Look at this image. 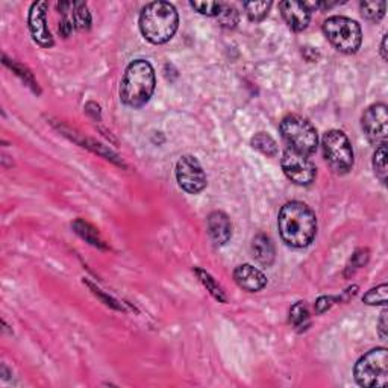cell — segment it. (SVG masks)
I'll return each mask as SVG.
<instances>
[{
  "label": "cell",
  "instance_id": "obj_27",
  "mask_svg": "<svg viewBox=\"0 0 388 388\" xmlns=\"http://www.w3.org/2000/svg\"><path fill=\"white\" fill-rule=\"evenodd\" d=\"M367 261H369V250L367 249L356 250L354 255H352V259H350L349 266H347L346 274L349 276L350 272H352V274H354L358 270V268H361V267H364L365 264H367Z\"/></svg>",
  "mask_w": 388,
  "mask_h": 388
},
{
  "label": "cell",
  "instance_id": "obj_22",
  "mask_svg": "<svg viewBox=\"0 0 388 388\" xmlns=\"http://www.w3.org/2000/svg\"><path fill=\"white\" fill-rule=\"evenodd\" d=\"M373 170L380 182H387V144H380L373 153Z\"/></svg>",
  "mask_w": 388,
  "mask_h": 388
},
{
  "label": "cell",
  "instance_id": "obj_30",
  "mask_svg": "<svg viewBox=\"0 0 388 388\" xmlns=\"http://www.w3.org/2000/svg\"><path fill=\"white\" fill-rule=\"evenodd\" d=\"M387 317H388V311H387V310H384V311H382V314H380V319H379V327H378L379 335H380V338H382V340H387V327H388Z\"/></svg>",
  "mask_w": 388,
  "mask_h": 388
},
{
  "label": "cell",
  "instance_id": "obj_29",
  "mask_svg": "<svg viewBox=\"0 0 388 388\" xmlns=\"http://www.w3.org/2000/svg\"><path fill=\"white\" fill-rule=\"evenodd\" d=\"M334 301H340V299H338V297H337V299H335V297H327V296L319 297V301L316 302V311H317V314H323L325 311L330 310Z\"/></svg>",
  "mask_w": 388,
  "mask_h": 388
},
{
  "label": "cell",
  "instance_id": "obj_8",
  "mask_svg": "<svg viewBox=\"0 0 388 388\" xmlns=\"http://www.w3.org/2000/svg\"><path fill=\"white\" fill-rule=\"evenodd\" d=\"M283 173L296 185H310L314 182L317 169L307 155L287 149L281 158Z\"/></svg>",
  "mask_w": 388,
  "mask_h": 388
},
{
  "label": "cell",
  "instance_id": "obj_9",
  "mask_svg": "<svg viewBox=\"0 0 388 388\" xmlns=\"http://www.w3.org/2000/svg\"><path fill=\"white\" fill-rule=\"evenodd\" d=\"M361 126L371 144H387L388 111L385 103H375L365 109L361 117Z\"/></svg>",
  "mask_w": 388,
  "mask_h": 388
},
{
  "label": "cell",
  "instance_id": "obj_20",
  "mask_svg": "<svg viewBox=\"0 0 388 388\" xmlns=\"http://www.w3.org/2000/svg\"><path fill=\"white\" fill-rule=\"evenodd\" d=\"M290 323H293L297 331L308 330L311 325L310 320V311L305 302H297L290 310Z\"/></svg>",
  "mask_w": 388,
  "mask_h": 388
},
{
  "label": "cell",
  "instance_id": "obj_19",
  "mask_svg": "<svg viewBox=\"0 0 388 388\" xmlns=\"http://www.w3.org/2000/svg\"><path fill=\"white\" fill-rule=\"evenodd\" d=\"M250 144L253 149H257L258 152L266 156H270V158H274V156L279 153L278 143L264 132H258L257 136L250 140Z\"/></svg>",
  "mask_w": 388,
  "mask_h": 388
},
{
  "label": "cell",
  "instance_id": "obj_14",
  "mask_svg": "<svg viewBox=\"0 0 388 388\" xmlns=\"http://www.w3.org/2000/svg\"><path fill=\"white\" fill-rule=\"evenodd\" d=\"M208 233L215 246H225L233 237V225L228 215L222 211L208 215Z\"/></svg>",
  "mask_w": 388,
  "mask_h": 388
},
{
  "label": "cell",
  "instance_id": "obj_25",
  "mask_svg": "<svg viewBox=\"0 0 388 388\" xmlns=\"http://www.w3.org/2000/svg\"><path fill=\"white\" fill-rule=\"evenodd\" d=\"M272 8V2H248L244 3V10L252 21H261L267 17Z\"/></svg>",
  "mask_w": 388,
  "mask_h": 388
},
{
  "label": "cell",
  "instance_id": "obj_13",
  "mask_svg": "<svg viewBox=\"0 0 388 388\" xmlns=\"http://www.w3.org/2000/svg\"><path fill=\"white\" fill-rule=\"evenodd\" d=\"M234 279L241 287L250 293H257L267 285L266 274L250 264H241L234 270Z\"/></svg>",
  "mask_w": 388,
  "mask_h": 388
},
{
  "label": "cell",
  "instance_id": "obj_10",
  "mask_svg": "<svg viewBox=\"0 0 388 388\" xmlns=\"http://www.w3.org/2000/svg\"><path fill=\"white\" fill-rule=\"evenodd\" d=\"M176 181L186 193L197 194L206 186V175L197 158L185 155L176 164Z\"/></svg>",
  "mask_w": 388,
  "mask_h": 388
},
{
  "label": "cell",
  "instance_id": "obj_23",
  "mask_svg": "<svg viewBox=\"0 0 388 388\" xmlns=\"http://www.w3.org/2000/svg\"><path fill=\"white\" fill-rule=\"evenodd\" d=\"M217 19L222 26L233 29L238 25V21H240V14H238V11L235 10V6L229 3H220Z\"/></svg>",
  "mask_w": 388,
  "mask_h": 388
},
{
  "label": "cell",
  "instance_id": "obj_17",
  "mask_svg": "<svg viewBox=\"0 0 388 388\" xmlns=\"http://www.w3.org/2000/svg\"><path fill=\"white\" fill-rule=\"evenodd\" d=\"M194 273L197 274L199 281L204 283V287H205L208 291H210L211 296L214 297L215 301H219V302H222V303H226L228 297H226V294H225V291H223V288L220 287V283H219L217 281H215L210 273H208L206 270H204V268H199V267L194 268Z\"/></svg>",
  "mask_w": 388,
  "mask_h": 388
},
{
  "label": "cell",
  "instance_id": "obj_4",
  "mask_svg": "<svg viewBox=\"0 0 388 388\" xmlns=\"http://www.w3.org/2000/svg\"><path fill=\"white\" fill-rule=\"evenodd\" d=\"M281 136L288 144V149L302 155L316 153L319 146V136L314 126L307 118L291 114L281 122Z\"/></svg>",
  "mask_w": 388,
  "mask_h": 388
},
{
  "label": "cell",
  "instance_id": "obj_12",
  "mask_svg": "<svg viewBox=\"0 0 388 388\" xmlns=\"http://www.w3.org/2000/svg\"><path fill=\"white\" fill-rule=\"evenodd\" d=\"M281 14L285 23L296 32H301L307 29L311 21V10L302 2H294V0H285L279 3Z\"/></svg>",
  "mask_w": 388,
  "mask_h": 388
},
{
  "label": "cell",
  "instance_id": "obj_15",
  "mask_svg": "<svg viewBox=\"0 0 388 388\" xmlns=\"http://www.w3.org/2000/svg\"><path fill=\"white\" fill-rule=\"evenodd\" d=\"M58 10L73 25L74 29H89L91 26V14L88 12L85 3L82 2H61Z\"/></svg>",
  "mask_w": 388,
  "mask_h": 388
},
{
  "label": "cell",
  "instance_id": "obj_11",
  "mask_svg": "<svg viewBox=\"0 0 388 388\" xmlns=\"http://www.w3.org/2000/svg\"><path fill=\"white\" fill-rule=\"evenodd\" d=\"M29 31L32 39L39 43L41 47L54 46V36H52L47 26V3L35 2L29 10Z\"/></svg>",
  "mask_w": 388,
  "mask_h": 388
},
{
  "label": "cell",
  "instance_id": "obj_5",
  "mask_svg": "<svg viewBox=\"0 0 388 388\" xmlns=\"http://www.w3.org/2000/svg\"><path fill=\"white\" fill-rule=\"evenodd\" d=\"M354 376L364 388H382L388 382V350L376 347L369 350L355 364Z\"/></svg>",
  "mask_w": 388,
  "mask_h": 388
},
{
  "label": "cell",
  "instance_id": "obj_6",
  "mask_svg": "<svg viewBox=\"0 0 388 388\" xmlns=\"http://www.w3.org/2000/svg\"><path fill=\"white\" fill-rule=\"evenodd\" d=\"M323 32L332 46L343 54H355L361 47V26L355 20L343 16H334L325 20Z\"/></svg>",
  "mask_w": 388,
  "mask_h": 388
},
{
  "label": "cell",
  "instance_id": "obj_2",
  "mask_svg": "<svg viewBox=\"0 0 388 388\" xmlns=\"http://www.w3.org/2000/svg\"><path fill=\"white\" fill-rule=\"evenodd\" d=\"M155 70L146 59L132 61L123 74L120 85V99L126 107L141 108L151 100L155 91Z\"/></svg>",
  "mask_w": 388,
  "mask_h": 388
},
{
  "label": "cell",
  "instance_id": "obj_21",
  "mask_svg": "<svg viewBox=\"0 0 388 388\" xmlns=\"http://www.w3.org/2000/svg\"><path fill=\"white\" fill-rule=\"evenodd\" d=\"M3 63H5V65H8L10 69L17 74L19 78H21L25 80V84H28L29 87H31L35 93H39L40 94V87H39V82L35 80V78H34V74L29 72L25 65H21V64H19V63H16V61H12V59H8L6 56H3Z\"/></svg>",
  "mask_w": 388,
  "mask_h": 388
},
{
  "label": "cell",
  "instance_id": "obj_18",
  "mask_svg": "<svg viewBox=\"0 0 388 388\" xmlns=\"http://www.w3.org/2000/svg\"><path fill=\"white\" fill-rule=\"evenodd\" d=\"M73 229H74V233H76L79 237L84 238V240L88 241L91 246H94V248L107 249L105 241L102 240L99 233H97V230L91 225H88L87 222L76 220L73 223Z\"/></svg>",
  "mask_w": 388,
  "mask_h": 388
},
{
  "label": "cell",
  "instance_id": "obj_3",
  "mask_svg": "<svg viewBox=\"0 0 388 388\" xmlns=\"http://www.w3.org/2000/svg\"><path fill=\"white\" fill-rule=\"evenodd\" d=\"M177 11L169 2L147 3L140 12V31L152 44L170 41L177 31Z\"/></svg>",
  "mask_w": 388,
  "mask_h": 388
},
{
  "label": "cell",
  "instance_id": "obj_7",
  "mask_svg": "<svg viewBox=\"0 0 388 388\" xmlns=\"http://www.w3.org/2000/svg\"><path fill=\"white\" fill-rule=\"evenodd\" d=\"M323 156L335 173L346 175L354 167V149L343 131L332 129L322 140Z\"/></svg>",
  "mask_w": 388,
  "mask_h": 388
},
{
  "label": "cell",
  "instance_id": "obj_16",
  "mask_svg": "<svg viewBox=\"0 0 388 388\" xmlns=\"http://www.w3.org/2000/svg\"><path fill=\"white\" fill-rule=\"evenodd\" d=\"M252 252L258 263H261L266 267H270L273 264L276 252H274V244L270 237H267L264 234H258L253 237Z\"/></svg>",
  "mask_w": 388,
  "mask_h": 388
},
{
  "label": "cell",
  "instance_id": "obj_26",
  "mask_svg": "<svg viewBox=\"0 0 388 388\" xmlns=\"http://www.w3.org/2000/svg\"><path fill=\"white\" fill-rule=\"evenodd\" d=\"M387 290H388L387 283L385 282L380 283V285L369 290L367 293L364 294L363 302L365 305H382V307H385V305H387Z\"/></svg>",
  "mask_w": 388,
  "mask_h": 388
},
{
  "label": "cell",
  "instance_id": "obj_28",
  "mask_svg": "<svg viewBox=\"0 0 388 388\" xmlns=\"http://www.w3.org/2000/svg\"><path fill=\"white\" fill-rule=\"evenodd\" d=\"M191 8L196 10L199 14L202 16H208V17H217L219 10H220V3L219 2H190Z\"/></svg>",
  "mask_w": 388,
  "mask_h": 388
},
{
  "label": "cell",
  "instance_id": "obj_1",
  "mask_svg": "<svg viewBox=\"0 0 388 388\" xmlns=\"http://www.w3.org/2000/svg\"><path fill=\"white\" fill-rule=\"evenodd\" d=\"M278 228L283 243L290 248L303 249L314 241L317 217L308 205L293 200L281 208Z\"/></svg>",
  "mask_w": 388,
  "mask_h": 388
},
{
  "label": "cell",
  "instance_id": "obj_31",
  "mask_svg": "<svg viewBox=\"0 0 388 388\" xmlns=\"http://www.w3.org/2000/svg\"><path fill=\"white\" fill-rule=\"evenodd\" d=\"M387 39H388V35H384L382 43H380V55H382L384 61H387V59H388V54H387Z\"/></svg>",
  "mask_w": 388,
  "mask_h": 388
},
{
  "label": "cell",
  "instance_id": "obj_24",
  "mask_svg": "<svg viewBox=\"0 0 388 388\" xmlns=\"http://www.w3.org/2000/svg\"><path fill=\"white\" fill-rule=\"evenodd\" d=\"M361 14L364 19H367L370 21H379L385 16V2H361L360 3Z\"/></svg>",
  "mask_w": 388,
  "mask_h": 388
}]
</instances>
